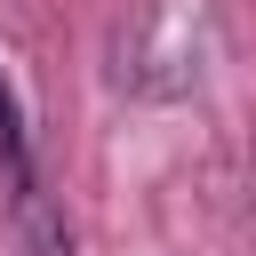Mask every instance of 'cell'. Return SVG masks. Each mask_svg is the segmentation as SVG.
<instances>
[{
    "instance_id": "cell-1",
    "label": "cell",
    "mask_w": 256,
    "mask_h": 256,
    "mask_svg": "<svg viewBox=\"0 0 256 256\" xmlns=\"http://www.w3.org/2000/svg\"><path fill=\"white\" fill-rule=\"evenodd\" d=\"M8 232H16V256H72V224H64V208L40 192V176H16V192H8Z\"/></svg>"
},
{
    "instance_id": "cell-2",
    "label": "cell",
    "mask_w": 256,
    "mask_h": 256,
    "mask_svg": "<svg viewBox=\"0 0 256 256\" xmlns=\"http://www.w3.org/2000/svg\"><path fill=\"white\" fill-rule=\"evenodd\" d=\"M0 176H8V184H16V176H32V152H24V120H16L8 80H0Z\"/></svg>"
}]
</instances>
